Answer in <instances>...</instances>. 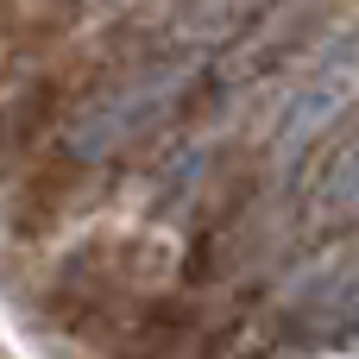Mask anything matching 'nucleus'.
I'll return each instance as SVG.
<instances>
[{"mask_svg": "<svg viewBox=\"0 0 359 359\" xmlns=\"http://www.w3.org/2000/svg\"><path fill=\"white\" fill-rule=\"evenodd\" d=\"M359 95V38L353 44H341L297 95H290V107H284V126H278V151L290 158V151H303L328 120H341V107Z\"/></svg>", "mask_w": 359, "mask_h": 359, "instance_id": "nucleus-1", "label": "nucleus"}, {"mask_svg": "<svg viewBox=\"0 0 359 359\" xmlns=\"http://www.w3.org/2000/svg\"><path fill=\"white\" fill-rule=\"evenodd\" d=\"M316 215H328V221H353L359 215V139L334 158L328 183L316 189Z\"/></svg>", "mask_w": 359, "mask_h": 359, "instance_id": "nucleus-2", "label": "nucleus"}]
</instances>
